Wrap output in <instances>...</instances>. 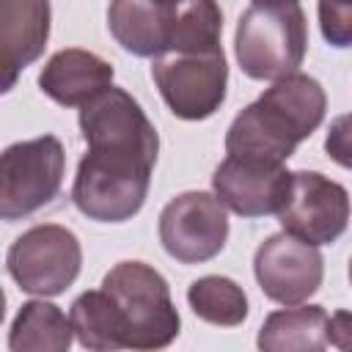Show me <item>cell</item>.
Returning a JSON list of instances; mask_svg holds the SVG:
<instances>
[{"label":"cell","mask_w":352,"mask_h":352,"mask_svg":"<svg viewBox=\"0 0 352 352\" xmlns=\"http://www.w3.org/2000/svg\"><path fill=\"white\" fill-rule=\"evenodd\" d=\"M102 292L118 314L124 349H162L179 336V311L168 280L154 267L121 261L104 275Z\"/></svg>","instance_id":"6da1fadb"},{"label":"cell","mask_w":352,"mask_h":352,"mask_svg":"<svg viewBox=\"0 0 352 352\" xmlns=\"http://www.w3.org/2000/svg\"><path fill=\"white\" fill-rule=\"evenodd\" d=\"M236 60L253 80H278L297 72L308 47V22L297 3L250 6L236 22Z\"/></svg>","instance_id":"7a4b0ae2"},{"label":"cell","mask_w":352,"mask_h":352,"mask_svg":"<svg viewBox=\"0 0 352 352\" xmlns=\"http://www.w3.org/2000/svg\"><path fill=\"white\" fill-rule=\"evenodd\" d=\"M66 154L55 135L22 140L0 151V220L36 214L60 192Z\"/></svg>","instance_id":"3957f363"},{"label":"cell","mask_w":352,"mask_h":352,"mask_svg":"<svg viewBox=\"0 0 352 352\" xmlns=\"http://www.w3.org/2000/svg\"><path fill=\"white\" fill-rule=\"evenodd\" d=\"M151 168L140 160L85 151L77 165L72 201L91 220L124 223L140 212L148 195Z\"/></svg>","instance_id":"277c9868"},{"label":"cell","mask_w":352,"mask_h":352,"mask_svg":"<svg viewBox=\"0 0 352 352\" xmlns=\"http://www.w3.org/2000/svg\"><path fill=\"white\" fill-rule=\"evenodd\" d=\"M80 132L88 151L129 157L146 165L157 162L160 138L154 124L146 118L140 104L116 85L102 88L88 102L80 104Z\"/></svg>","instance_id":"5b68a950"},{"label":"cell","mask_w":352,"mask_h":352,"mask_svg":"<svg viewBox=\"0 0 352 352\" xmlns=\"http://www.w3.org/2000/svg\"><path fill=\"white\" fill-rule=\"evenodd\" d=\"M82 248L74 231L44 223L19 234L6 256V267L16 286L28 294H63L80 275Z\"/></svg>","instance_id":"8992f818"},{"label":"cell","mask_w":352,"mask_h":352,"mask_svg":"<svg viewBox=\"0 0 352 352\" xmlns=\"http://www.w3.org/2000/svg\"><path fill=\"white\" fill-rule=\"evenodd\" d=\"M151 77L173 116L201 121L223 104L228 66L223 47L209 52H165L154 58Z\"/></svg>","instance_id":"52a82bcc"},{"label":"cell","mask_w":352,"mask_h":352,"mask_svg":"<svg viewBox=\"0 0 352 352\" xmlns=\"http://www.w3.org/2000/svg\"><path fill=\"white\" fill-rule=\"evenodd\" d=\"M226 206L204 190L182 192L160 212V242L165 253L182 264H201L214 258L226 248Z\"/></svg>","instance_id":"ba28073f"},{"label":"cell","mask_w":352,"mask_h":352,"mask_svg":"<svg viewBox=\"0 0 352 352\" xmlns=\"http://www.w3.org/2000/svg\"><path fill=\"white\" fill-rule=\"evenodd\" d=\"M286 234L311 245H330L346 231L349 195L346 190L319 170L292 173L289 195L278 209Z\"/></svg>","instance_id":"9c48e42d"},{"label":"cell","mask_w":352,"mask_h":352,"mask_svg":"<svg viewBox=\"0 0 352 352\" xmlns=\"http://www.w3.org/2000/svg\"><path fill=\"white\" fill-rule=\"evenodd\" d=\"M289 184L292 173L283 162L253 154H228L212 173L214 198L242 217L278 214Z\"/></svg>","instance_id":"30bf717a"},{"label":"cell","mask_w":352,"mask_h":352,"mask_svg":"<svg viewBox=\"0 0 352 352\" xmlns=\"http://www.w3.org/2000/svg\"><path fill=\"white\" fill-rule=\"evenodd\" d=\"M253 272L270 300L280 305H297L319 292L324 261L316 245L280 231L258 245L253 256Z\"/></svg>","instance_id":"8fae6325"},{"label":"cell","mask_w":352,"mask_h":352,"mask_svg":"<svg viewBox=\"0 0 352 352\" xmlns=\"http://www.w3.org/2000/svg\"><path fill=\"white\" fill-rule=\"evenodd\" d=\"M50 38V0H0V94L41 58Z\"/></svg>","instance_id":"7c38bea8"},{"label":"cell","mask_w":352,"mask_h":352,"mask_svg":"<svg viewBox=\"0 0 352 352\" xmlns=\"http://www.w3.org/2000/svg\"><path fill=\"white\" fill-rule=\"evenodd\" d=\"M302 140L305 138L300 135V129L272 102L258 96L231 121L226 132V151L286 162Z\"/></svg>","instance_id":"4fadbf2b"},{"label":"cell","mask_w":352,"mask_h":352,"mask_svg":"<svg viewBox=\"0 0 352 352\" xmlns=\"http://www.w3.org/2000/svg\"><path fill=\"white\" fill-rule=\"evenodd\" d=\"M110 82H113V66L96 52L77 47L55 52L38 74L41 91L63 107H80Z\"/></svg>","instance_id":"5bb4252c"},{"label":"cell","mask_w":352,"mask_h":352,"mask_svg":"<svg viewBox=\"0 0 352 352\" xmlns=\"http://www.w3.org/2000/svg\"><path fill=\"white\" fill-rule=\"evenodd\" d=\"M107 28L113 38L138 58L168 52V6L157 0H110Z\"/></svg>","instance_id":"9a60e30c"},{"label":"cell","mask_w":352,"mask_h":352,"mask_svg":"<svg viewBox=\"0 0 352 352\" xmlns=\"http://www.w3.org/2000/svg\"><path fill=\"white\" fill-rule=\"evenodd\" d=\"M330 316L322 305H300L272 311L261 330L258 346L264 352H319L330 344Z\"/></svg>","instance_id":"2e32d148"},{"label":"cell","mask_w":352,"mask_h":352,"mask_svg":"<svg viewBox=\"0 0 352 352\" xmlns=\"http://www.w3.org/2000/svg\"><path fill=\"white\" fill-rule=\"evenodd\" d=\"M69 346H72V324L58 305L44 300H30L19 308L8 333V349L66 352Z\"/></svg>","instance_id":"e0dca14e"},{"label":"cell","mask_w":352,"mask_h":352,"mask_svg":"<svg viewBox=\"0 0 352 352\" xmlns=\"http://www.w3.org/2000/svg\"><path fill=\"white\" fill-rule=\"evenodd\" d=\"M217 0H176L168 6V52H209L220 47Z\"/></svg>","instance_id":"ac0fdd59"},{"label":"cell","mask_w":352,"mask_h":352,"mask_svg":"<svg viewBox=\"0 0 352 352\" xmlns=\"http://www.w3.org/2000/svg\"><path fill=\"white\" fill-rule=\"evenodd\" d=\"M261 96L267 102H272L300 129L302 138H311V132H316V126L322 124L324 110H327V96H324V88L319 85V80L300 74V72L278 77Z\"/></svg>","instance_id":"d6986e66"},{"label":"cell","mask_w":352,"mask_h":352,"mask_svg":"<svg viewBox=\"0 0 352 352\" xmlns=\"http://www.w3.org/2000/svg\"><path fill=\"white\" fill-rule=\"evenodd\" d=\"M69 324L85 349H124V330L110 297L96 289L72 302Z\"/></svg>","instance_id":"ffe728a7"},{"label":"cell","mask_w":352,"mask_h":352,"mask_svg":"<svg viewBox=\"0 0 352 352\" xmlns=\"http://www.w3.org/2000/svg\"><path fill=\"white\" fill-rule=\"evenodd\" d=\"M187 302L192 314L217 327H236L248 316V297L239 283L223 275H204L190 283Z\"/></svg>","instance_id":"44dd1931"},{"label":"cell","mask_w":352,"mask_h":352,"mask_svg":"<svg viewBox=\"0 0 352 352\" xmlns=\"http://www.w3.org/2000/svg\"><path fill=\"white\" fill-rule=\"evenodd\" d=\"M319 22L333 47H346L352 38V0H319Z\"/></svg>","instance_id":"7402d4cb"},{"label":"cell","mask_w":352,"mask_h":352,"mask_svg":"<svg viewBox=\"0 0 352 352\" xmlns=\"http://www.w3.org/2000/svg\"><path fill=\"white\" fill-rule=\"evenodd\" d=\"M297 0H253V6H292Z\"/></svg>","instance_id":"603a6c76"},{"label":"cell","mask_w":352,"mask_h":352,"mask_svg":"<svg viewBox=\"0 0 352 352\" xmlns=\"http://www.w3.org/2000/svg\"><path fill=\"white\" fill-rule=\"evenodd\" d=\"M3 316H6V292L0 286V322H3Z\"/></svg>","instance_id":"cb8c5ba5"},{"label":"cell","mask_w":352,"mask_h":352,"mask_svg":"<svg viewBox=\"0 0 352 352\" xmlns=\"http://www.w3.org/2000/svg\"><path fill=\"white\" fill-rule=\"evenodd\" d=\"M157 3H162V6H170V3H176V0H157Z\"/></svg>","instance_id":"d4e9b609"}]
</instances>
